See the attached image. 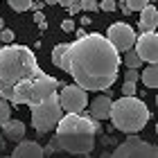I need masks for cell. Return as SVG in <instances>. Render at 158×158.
Returning a JSON list of instances; mask_svg holds the SVG:
<instances>
[{"instance_id": "1", "label": "cell", "mask_w": 158, "mask_h": 158, "mask_svg": "<svg viewBox=\"0 0 158 158\" xmlns=\"http://www.w3.org/2000/svg\"><path fill=\"white\" fill-rule=\"evenodd\" d=\"M52 63L73 75L84 90H109L120 73V54L102 34H84L75 43H59Z\"/></svg>"}, {"instance_id": "2", "label": "cell", "mask_w": 158, "mask_h": 158, "mask_svg": "<svg viewBox=\"0 0 158 158\" xmlns=\"http://www.w3.org/2000/svg\"><path fill=\"white\" fill-rule=\"evenodd\" d=\"M59 86V79L41 70L27 45L9 43L0 48V95L9 104L34 106L56 93Z\"/></svg>"}, {"instance_id": "3", "label": "cell", "mask_w": 158, "mask_h": 158, "mask_svg": "<svg viewBox=\"0 0 158 158\" xmlns=\"http://www.w3.org/2000/svg\"><path fill=\"white\" fill-rule=\"evenodd\" d=\"M54 129H56L54 147L75 156L90 154L93 147H95V135L102 133V127L95 122V118L84 115V113L61 115Z\"/></svg>"}, {"instance_id": "4", "label": "cell", "mask_w": 158, "mask_h": 158, "mask_svg": "<svg viewBox=\"0 0 158 158\" xmlns=\"http://www.w3.org/2000/svg\"><path fill=\"white\" fill-rule=\"evenodd\" d=\"M109 118L113 122V127L122 133H138L145 129L149 122L152 113H149L147 104L142 99H135V95H124L118 102L111 104V113Z\"/></svg>"}, {"instance_id": "5", "label": "cell", "mask_w": 158, "mask_h": 158, "mask_svg": "<svg viewBox=\"0 0 158 158\" xmlns=\"http://www.w3.org/2000/svg\"><path fill=\"white\" fill-rule=\"evenodd\" d=\"M30 111H32V127L36 129L39 133H50L56 127V122L61 120V115H63L56 93L48 95L45 99H41L39 104L30 106Z\"/></svg>"}, {"instance_id": "6", "label": "cell", "mask_w": 158, "mask_h": 158, "mask_svg": "<svg viewBox=\"0 0 158 158\" xmlns=\"http://www.w3.org/2000/svg\"><path fill=\"white\" fill-rule=\"evenodd\" d=\"M56 97H59L61 111H66V113H84L86 106H88V90H84L77 84L63 86L61 93H56Z\"/></svg>"}, {"instance_id": "7", "label": "cell", "mask_w": 158, "mask_h": 158, "mask_svg": "<svg viewBox=\"0 0 158 158\" xmlns=\"http://www.w3.org/2000/svg\"><path fill=\"white\" fill-rule=\"evenodd\" d=\"M111 158H158V149L152 142H145L140 138H127L115 147Z\"/></svg>"}, {"instance_id": "8", "label": "cell", "mask_w": 158, "mask_h": 158, "mask_svg": "<svg viewBox=\"0 0 158 158\" xmlns=\"http://www.w3.org/2000/svg\"><path fill=\"white\" fill-rule=\"evenodd\" d=\"M106 39H109V43L118 52H127L135 43V30L127 23H113L109 30H106Z\"/></svg>"}, {"instance_id": "9", "label": "cell", "mask_w": 158, "mask_h": 158, "mask_svg": "<svg viewBox=\"0 0 158 158\" xmlns=\"http://www.w3.org/2000/svg\"><path fill=\"white\" fill-rule=\"evenodd\" d=\"M135 52L142 61L147 63H156L158 61V34L154 32H142L138 39H135Z\"/></svg>"}, {"instance_id": "10", "label": "cell", "mask_w": 158, "mask_h": 158, "mask_svg": "<svg viewBox=\"0 0 158 158\" xmlns=\"http://www.w3.org/2000/svg\"><path fill=\"white\" fill-rule=\"evenodd\" d=\"M11 158H45V152H43V147L39 142L34 140H18V147L14 149Z\"/></svg>"}, {"instance_id": "11", "label": "cell", "mask_w": 158, "mask_h": 158, "mask_svg": "<svg viewBox=\"0 0 158 158\" xmlns=\"http://www.w3.org/2000/svg\"><path fill=\"white\" fill-rule=\"evenodd\" d=\"M158 25V11H156V5L149 2L147 7L140 9V20H138V27L140 32H154Z\"/></svg>"}, {"instance_id": "12", "label": "cell", "mask_w": 158, "mask_h": 158, "mask_svg": "<svg viewBox=\"0 0 158 158\" xmlns=\"http://www.w3.org/2000/svg\"><path fill=\"white\" fill-rule=\"evenodd\" d=\"M111 104H113V99L109 95H99L95 97L90 102V118H95V120H106L109 118V113H111Z\"/></svg>"}, {"instance_id": "13", "label": "cell", "mask_w": 158, "mask_h": 158, "mask_svg": "<svg viewBox=\"0 0 158 158\" xmlns=\"http://www.w3.org/2000/svg\"><path fill=\"white\" fill-rule=\"evenodd\" d=\"M2 131H5V138H9L14 142H18V140H23L25 138V124L20 120H7L5 124H2Z\"/></svg>"}, {"instance_id": "14", "label": "cell", "mask_w": 158, "mask_h": 158, "mask_svg": "<svg viewBox=\"0 0 158 158\" xmlns=\"http://www.w3.org/2000/svg\"><path fill=\"white\" fill-rule=\"evenodd\" d=\"M142 81H145L147 88H156L158 86V66L156 63H149V66L142 70Z\"/></svg>"}, {"instance_id": "15", "label": "cell", "mask_w": 158, "mask_h": 158, "mask_svg": "<svg viewBox=\"0 0 158 158\" xmlns=\"http://www.w3.org/2000/svg\"><path fill=\"white\" fill-rule=\"evenodd\" d=\"M124 63H127V68H135V70H138V68L142 66V59L138 56V52H135V50H127Z\"/></svg>"}, {"instance_id": "16", "label": "cell", "mask_w": 158, "mask_h": 158, "mask_svg": "<svg viewBox=\"0 0 158 158\" xmlns=\"http://www.w3.org/2000/svg\"><path fill=\"white\" fill-rule=\"evenodd\" d=\"M9 115H11V106H9V102H7L2 95H0V127L9 120Z\"/></svg>"}, {"instance_id": "17", "label": "cell", "mask_w": 158, "mask_h": 158, "mask_svg": "<svg viewBox=\"0 0 158 158\" xmlns=\"http://www.w3.org/2000/svg\"><path fill=\"white\" fill-rule=\"evenodd\" d=\"M9 2V7L14 11H27L32 9V0H7Z\"/></svg>"}, {"instance_id": "18", "label": "cell", "mask_w": 158, "mask_h": 158, "mask_svg": "<svg viewBox=\"0 0 158 158\" xmlns=\"http://www.w3.org/2000/svg\"><path fill=\"white\" fill-rule=\"evenodd\" d=\"M14 36H16V34H14L9 27H2V30H0V43H5V45L14 43Z\"/></svg>"}, {"instance_id": "19", "label": "cell", "mask_w": 158, "mask_h": 158, "mask_svg": "<svg viewBox=\"0 0 158 158\" xmlns=\"http://www.w3.org/2000/svg\"><path fill=\"white\" fill-rule=\"evenodd\" d=\"M124 5H127L131 11H140L142 7H147V5H149V0H127Z\"/></svg>"}, {"instance_id": "20", "label": "cell", "mask_w": 158, "mask_h": 158, "mask_svg": "<svg viewBox=\"0 0 158 158\" xmlns=\"http://www.w3.org/2000/svg\"><path fill=\"white\" fill-rule=\"evenodd\" d=\"M79 7H81L84 11H97V0H79Z\"/></svg>"}, {"instance_id": "21", "label": "cell", "mask_w": 158, "mask_h": 158, "mask_svg": "<svg viewBox=\"0 0 158 158\" xmlns=\"http://www.w3.org/2000/svg\"><path fill=\"white\" fill-rule=\"evenodd\" d=\"M138 79H140V75H138V70H135V68H129L127 73H124V81H133V84H138Z\"/></svg>"}, {"instance_id": "22", "label": "cell", "mask_w": 158, "mask_h": 158, "mask_svg": "<svg viewBox=\"0 0 158 158\" xmlns=\"http://www.w3.org/2000/svg\"><path fill=\"white\" fill-rule=\"evenodd\" d=\"M97 7L102 11H113L115 9V0H102V2H97Z\"/></svg>"}, {"instance_id": "23", "label": "cell", "mask_w": 158, "mask_h": 158, "mask_svg": "<svg viewBox=\"0 0 158 158\" xmlns=\"http://www.w3.org/2000/svg\"><path fill=\"white\" fill-rule=\"evenodd\" d=\"M122 93H124V95H135V84L133 81H124L122 84Z\"/></svg>"}, {"instance_id": "24", "label": "cell", "mask_w": 158, "mask_h": 158, "mask_svg": "<svg viewBox=\"0 0 158 158\" xmlns=\"http://www.w3.org/2000/svg\"><path fill=\"white\" fill-rule=\"evenodd\" d=\"M34 20H36V25L41 27V30H45V27H48V23H45V16H43L41 11H36V14H34Z\"/></svg>"}, {"instance_id": "25", "label": "cell", "mask_w": 158, "mask_h": 158, "mask_svg": "<svg viewBox=\"0 0 158 158\" xmlns=\"http://www.w3.org/2000/svg\"><path fill=\"white\" fill-rule=\"evenodd\" d=\"M61 30H63V32H75V23H73L70 18L61 20Z\"/></svg>"}, {"instance_id": "26", "label": "cell", "mask_w": 158, "mask_h": 158, "mask_svg": "<svg viewBox=\"0 0 158 158\" xmlns=\"http://www.w3.org/2000/svg\"><path fill=\"white\" fill-rule=\"evenodd\" d=\"M68 11H70V16H75V14H79V11H81V7H79V0L68 7Z\"/></svg>"}, {"instance_id": "27", "label": "cell", "mask_w": 158, "mask_h": 158, "mask_svg": "<svg viewBox=\"0 0 158 158\" xmlns=\"http://www.w3.org/2000/svg\"><path fill=\"white\" fill-rule=\"evenodd\" d=\"M73 2H77V0H59V5H63V7H66V9H68V7L73 5Z\"/></svg>"}, {"instance_id": "28", "label": "cell", "mask_w": 158, "mask_h": 158, "mask_svg": "<svg viewBox=\"0 0 158 158\" xmlns=\"http://www.w3.org/2000/svg\"><path fill=\"white\" fill-rule=\"evenodd\" d=\"M81 25H90V18L88 16H81Z\"/></svg>"}, {"instance_id": "29", "label": "cell", "mask_w": 158, "mask_h": 158, "mask_svg": "<svg viewBox=\"0 0 158 158\" xmlns=\"http://www.w3.org/2000/svg\"><path fill=\"white\" fill-rule=\"evenodd\" d=\"M45 5H59V0H45Z\"/></svg>"}, {"instance_id": "30", "label": "cell", "mask_w": 158, "mask_h": 158, "mask_svg": "<svg viewBox=\"0 0 158 158\" xmlns=\"http://www.w3.org/2000/svg\"><path fill=\"white\" fill-rule=\"evenodd\" d=\"M5 147V135H0V149Z\"/></svg>"}, {"instance_id": "31", "label": "cell", "mask_w": 158, "mask_h": 158, "mask_svg": "<svg viewBox=\"0 0 158 158\" xmlns=\"http://www.w3.org/2000/svg\"><path fill=\"white\" fill-rule=\"evenodd\" d=\"M2 27H5V20H2V18H0V30H2Z\"/></svg>"}, {"instance_id": "32", "label": "cell", "mask_w": 158, "mask_h": 158, "mask_svg": "<svg viewBox=\"0 0 158 158\" xmlns=\"http://www.w3.org/2000/svg\"><path fill=\"white\" fill-rule=\"evenodd\" d=\"M102 158H111V154H102Z\"/></svg>"}, {"instance_id": "33", "label": "cell", "mask_w": 158, "mask_h": 158, "mask_svg": "<svg viewBox=\"0 0 158 158\" xmlns=\"http://www.w3.org/2000/svg\"><path fill=\"white\" fill-rule=\"evenodd\" d=\"M79 158H90V156H88V154H84V156H79Z\"/></svg>"}, {"instance_id": "34", "label": "cell", "mask_w": 158, "mask_h": 158, "mask_svg": "<svg viewBox=\"0 0 158 158\" xmlns=\"http://www.w3.org/2000/svg\"><path fill=\"white\" fill-rule=\"evenodd\" d=\"M118 2H122V5H124V2H127V0H118Z\"/></svg>"}, {"instance_id": "35", "label": "cell", "mask_w": 158, "mask_h": 158, "mask_svg": "<svg viewBox=\"0 0 158 158\" xmlns=\"http://www.w3.org/2000/svg\"><path fill=\"white\" fill-rule=\"evenodd\" d=\"M149 2H154V5H156V0H149Z\"/></svg>"}, {"instance_id": "36", "label": "cell", "mask_w": 158, "mask_h": 158, "mask_svg": "<svg viewBox=\"0 0 158 158\" xmlns=\"http://www.w3.org/2000/svg\"><path fill=\"white\" fill-rule=\"evenodd\" d=\"M0 48H2V43H0Z\"/></svg>"}, {"instance_id": "37", "label": "cell", "mask_w": 158, "mask_h": 158, "mask_svg": "<svg viewBox=\"0 0 158 158\" xmlns=\"http://www.w3.org/2000/svg\"><path fill=\"white\" fill-rule=\"evenodd\" d=\"M7 158H11V156H7Z\"/></svg>"}]
</instances>
